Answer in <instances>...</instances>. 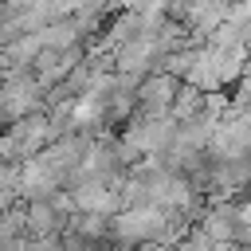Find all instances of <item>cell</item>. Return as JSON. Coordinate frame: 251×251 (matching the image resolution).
Segmentation results:
<instances>
[{"mask_svg": "<svg viewBox=\"0 0 251 251\" xmlns=\"http://www.w3.org/2000/svg\"><path fill=\"white\" fill-rule=\"evenodd\" d=\"M24 251H67V235H27V247Z\"/></svg>", "mask_w": 251, "mask_h": 251, "instance_id": "4", "label": "cell"}, {"mask_svg": "<svg viewBox=\"0 0 251 251\" xmlns=\"http://www.w3.org/2000/svg\"><path fill=\"white\" fill-rule=\"evenodd\" d=\"M43 82H39V75L27 67V71H12L8 75V82H4V122L12 126V122H20V118H27V114H39V102H43Z\"/></svg>", "mask_w": 251, "mask_h": 251, "instance_id": "2", "label": "cell"}, {"mask_svg": "<svg viewBox=\"0 0 251 251\" xmlns=\"http://www.w3.org/2000/svg\"><path fill=\"white\" fill-rule=\"evenodd\" d=\"M216 247V239L204 231V227H196V231H188L180 243H176V251H212Z\"/></svg>", "mask_w": 251, "mask_h": 251, "instance_id": "5", "label": "cell"}, {"mask_svg": "<svg viewBox=\"0 0 251 251\" xmlns=\"http://www.w3.org/2000/svg\"><path fill=\"white\" fill-rule=\"evenodd\" d=\"M173 208L165 204H129L114 216V239L129 243V247H145V243H161L165 227H169Z\"/></svg>", "mask_w": 251, "mask_h": 251, "instance_id": "1", "label": "cell"}, {"mask_svg": "<svg viewBox=\"0 0 251 251\" xmlns=\"http://www.w3.org/2000/svg\"><path fill=\"white\" fill-rule=\"evenodd\" d=\"M227 20H235V24H247V27H251V0H235V4H231V12H227Z\"/></svg>", "mask_w": 251, "mask_h": 251, "instance_id": "6", "label": "cell"}, {"mask_svg": "<svg viewBox=\"0 0 251 251\" xmlns=\"http://www.w3.org/2000/svg\"><path fill=\"white\" fill-rule=\"evenodd\" d=\"M71 200L78 212H102V216H118L126 208V196L118 184L110 180H94V176H82L71 184Z\"/></svg>", "mask_w": 251, "mask_h": 251, "instance_id": "3", "label": "cell"}]
</instances>
